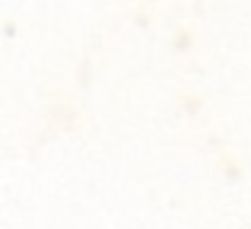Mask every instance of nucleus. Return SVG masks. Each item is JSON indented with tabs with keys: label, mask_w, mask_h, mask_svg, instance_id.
Segmentation results:
<instances>
[]
</instances>
